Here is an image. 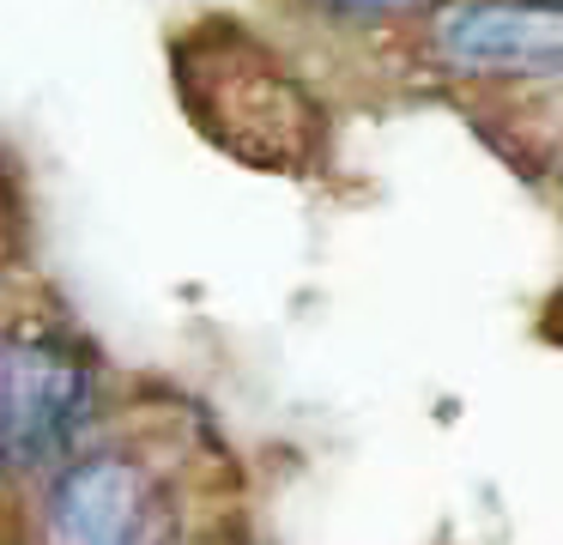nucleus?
Instances as JSON below:
<instances>
[{
	"label": "nucleus",
	"instance_id": "2",
	"mask_svg": "<svg viewBox=\"0 0 563 545\" xmlns=\"http://www.w3.org/2000/svg\"><path fill=\"white\" fill-rule=\"evenodd\" d=\"M183 503L152 455L122 443H79L43 472L31 545H176Z\"/></svg>",
	"mask_w": 563,
	"mask_h": 545
},
{
	"label": "nucleus",
	"instance_id": "4",
	"mask_svg": "<svg viewBox=\"0 0 563 545\" xmlns=\"http://www.w3.org/2000/svg\"><path fill=\"white\" fill-rule=\"evenodd\" d=\"M316 19L340 24V31H376V24H400V19H418L430 0H303Z\"/></svg>",
	"mask_w": 563,
	"mask_h": 545
},
{
	"label": "nucleus",
	"instance_id": "1",
	"mask_svg": "<svg viewBox=\"0 0 563 545\" xmlns=\"http://www.w3.org/2000/svg\"><path fill=\"white\" fill-rule=\"evenodd\" d=\"M103 406L98 351L49 315L0 334V479H43L91 436Z\"/></svg>",
	"mask_w": 563,
	"mask_h": 545
},
{
	"label": "nucleus",
	"instance_id": "3",
	"mask_svg": "<svg viewBox=\"0 0 563 545\" xmlns=\"http://www.w3.org/2000/svg\"><path fill=\"white\" fill-rule=\"evenodd\" d=\"M424 48L442 73L473 85H551L563 67L558 0H430Z\"/></svg>",
	"mask_w": 563,
	"mask_h": 545
}]
</instances>
